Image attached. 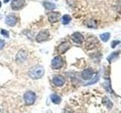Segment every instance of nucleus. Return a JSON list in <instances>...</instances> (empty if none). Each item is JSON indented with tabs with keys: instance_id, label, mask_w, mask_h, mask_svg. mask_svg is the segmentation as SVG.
Here are the masks:
<instances>
[{
	"instance_id": "obj_1",
	"label": "nucleus",
	"mask_w": 121,
	"mask_h": 113,
	"mask_svg": "<svg viewBox=\"0 0 121 113\" xmlns=\"http://www.w3.org/2000/svg\"><path fill=\"white\" fill-rule=\"evenodd\" d=\"M44 68L41 66H36L29 71V76L33 79H39L44 75Z\"/></svg>"
},
{
	"instance_id": "obj_2",
	"label": "nucleus",
	"mask_w": 121,
	"mask_h": 113,
	"mask_svg": "<svg viewBox=\"0 0 121 113\" xmlns=\"http://www.w3.org/2000/svg\"><path fill=\"white\" fill-rule=\"evenodd\" d=\"M24 102L26 105H32L35 103L36 99V94L34 93V92L31 91V90H28L24 93Z\"/></svg>"
},
{
	"instance_id": "obj_3",
	"label": "nucleus",
	"mask_w": 121,
	"mask_h": 113,
	"mask_svg": "<svg viewBox=\"0 0 121 113\" xmlns=\"http://www.w3.org/2000/svg\"><path fill=\"white\" fill-rule=\"evenodd\" d=\"M49 36H50V33L48 29H43L37 34L36 40L37 42H43L44 41H46Z\"/></svg>"
},
{
	"instance_id": "obj_4",
	"label": "nucleus",
	"mask_w": 121,
	"mask_h": 113,
	"mask_svg": "<svg viewBox=\"0 0 121 113\" xmlns=\"http://www.w3.org/2000/svg\"><path fill=\"white\" fill-rule=\"evenodd\" d=\"M64 66V60L62 56H57L54 57L52 60V67L55 69H60Z\"/></svg>"
},
{
	"instance_id": "obj_5",
	"label": "nucleus",
	"mask_w": 121,
	"mask_h": 113,
	"mask_svg": "<svg viewBox=\"0 0 121 113\" xmlns=\"http://www.w3.org/2000/svg\"><path fill=\"white\" fill-rule=\"evenodd\" d=\"M25 5V0H12L11 3V8L14 11L21 9Z\"/></svg>"
},
{
	"instance_id": "obj_6",
	"label": "nucleus",
	"mask_w": 121,
	"mask_h": 113,
	"mask_svg": "<svg viewBox=\"0 0 121 113\" xmlns=\"http://www.w3.org/2000/svg\"><path fill=\"white\" fill-rule=\"evenodd\" d=\"M71 39H72V41H73L74 43L79 44H82L83 41H84V37H83V36L82 35V34L79 32H73V34H72Z\"/></svg>"
},
{
	"instance_id": "obj_7",
	"label": "nucleus",
	"mask_w": 121,
	"mask_h": 113,
	"mask_svg": "<svg viewBox=\"0 0 121 113\" xmlns=\"http://www.w3.org/2000/svg\"><path fill=\"white\" fill-rule=\"evenodd\" d=\"M60 17V14L59 12H57V11H52L50 12L48 14V21L51 23V24H55V23L58 22Z\"/></svg>"
},
{
	"instance_id": "obj_8",
	"label": "nucleus",
	"mask_w": 121,
	"mask_h": 113,
	"mask_svg": "<svg viewBox=\"0 0 121 113\" xmlns=\"http://www.w3.org/2000/svg\"><path fill=\"white\" fill-rule=\"evenodd\" d=\"M17 22V17L14 14L8 15L5 18V24L9 26H14Z\"/></svg>"
},
{
	"instance_id": "obj_9",
	"label": "nucleus",
	"mask_w": 121,
	"mask_h": 113,
	"mask_svg": "<svg viewBox=\"0 0 121 113\" xmlns=\"http://www.w3.org/2000/svg\"><path fill=\"white\" fill-rule=\"evenodd\" d=\"M70 47L71 45L69 42H67V41H63V42H61L58 45V51L59 54H64V53H65L67 51L69 50Z\"/></svg>"
},
{
	"instance_id": "obj_10",
	"label": "nucleus",
	"mask_w": 121,
	"mask_h": 113,
	"mask_svg": "<svg viewBox=\"0 0 121 113\" xmlns=\"http://www.w3.org/2000/svg\"><path fill=\"white\" fill-rule=\"evenodd\" d=\"M52 81L54 83V85L60 87L64 85V83H65V78H64L62 75H55V76L53 78Z\"/></svg>"
},
{
	"instance_id": "obj_11",
	"label": "nucleus",
	"mask_w": 121,
	"mask_h": 113,
	"mask_svg": "<svg viewBox=\"0 0 121 113\" xmlns=\"http://www.w3.org/2000/svg\"><path fill=\"white\" fill-rule=\"evenodd\" d=\"M94 75V72L90 69H86L82 73V78L84 80H90Z\"/></svg>"
},
{
	"instance_id": "obj_12",
	"label": "nucleus",
	"mask_w": 121,
	"mask_h": 113,
	"mask_svg": "<svg viewBox=\"0 0 121 113\" xmlns=\"http://www.w3.org/2000/svg\"><path fill=\"white\" fill-rule=\"evenodd\" d=\"M43 5L45 7V8L47 9V10H54L56 8V6L54 3L48 2V1H45L43 2Z\"/></svg>"
},
{
	"instance_id": "obj_13",
	"label": "nucleus",
	"mask_w": 121,
	"mask_h": 113,
	"mask_svg": "<svg viewBox=\"0 0 121 113\" xmlns=\"http://www.w3.org/2000/svg\"><path fill=\"white\" fill-rule=\"evenodd\" d=\"M61 20H62V24L67 25L71 21V17L69 14H64L61 18Z\"/></svg>"
},
{
	"instance_id": "obj_14",
	"label": "nucleus",
	"mask_w": 121,
	"mask_h": 113,
	"mask_svg": "<svg viewBox=\"0 0 121 113\" xmlns=\"http://www.w3.org/2000/svg\"><path fill=\"white\" fill-rule=\"evenodd\" d=\"M95 42H97V41H95V39H93V38L87 41V42H86L87 49H92L95 47Z\"/></svg>"
},
{
	"instance_id": "obj_15",
	"label": "nucleus",
	"mask_w": 121,
	"mask_h": 113,
	"mask_svg": "<svg viewBox=\"0 0 121 113\" xmlns=\"http://www.w3.org/2000/svg\"><path fill=\"white\" fill-rule=\"evenodd\" d=\"M51 100L52 101V103H55V104H59L60 103V101H61L60 97L58 95H56V94H52Z\"/></svg>"
},
{
	"instance_id": "obj_16",
	"label": "nucleus",
	"mask_w": 121,
	"mask_h": 113,
	"mask_svg": "<svg viewBox=\"0 0 121 113\" xmlns=\"http://www.w3.org/2000/svg\"><path fill=\"white\" fill-rule=\"evenodd\" d=\"M110 37H111V34H110V32H104V33H102L100 35L101 39L102 40V41H104V42L108 41L110 39Z\"/></svg>"
},
{
	"instance_id": "obj_17",
	"label": "nucleus",
	"mask_w": 121,
	"mask_h": 113,
	"mask_svg": "<svg viewBox=\"0 0 121 113\" xmlns=\"http://www.w3.org/2000/svg\"><path fill=\"white\" fill-rule=\"evenodd\" d=\"M86 26L89 28H97V24H96V22L95 20H88L86 22Z\"/></svg>"
},
{
	"instance_id": "obj_18",
	"label": "nucleus",
	"mask_w": 121,
	"mask_h": 113,
	"mask_svg": "<svg viewBox=\"0 0 121 113\" xmlns=\"http://www.w3.org/2000/svg\"><path fill=\"white\" fill-rule=\"evenodd\" d=\"M1 34L3 36H5V37H6V38H9V32L7 31V30H5V29H1Z\"/></svg>"
},
{
	"instance_id": "obj_19",
	"label": "nucleus",
	"mask_w": 121,
	"mask_h": 113,
	"mask_svg": "<svg viewBox=\"0 0 121 113\" xmlns=\"http://www.w3.org/2000/svg\"><path fill=\"white\" fill-rule=\"evenodd\" d=\"M120 43V41H113L112 42H111V48H116V46L117 44H119Z\"/></svg>"
},
{
	"instance_id": "obj_20",
	"label": "nucleus",
	"mask_w": 121,
	"mask_h": 113,
	"mask_svg": "<svg viewBox=\"0 0 121 113\" xmlns=\"http://www.w3.org/2000/svg\"><path fill=\"white\" fill-rule=\"evenodd\" d=\"M95 79H92V81H91L90 82H88L87 83V85H92V84H94V83H96L98 81V76H96L95 78H94Z\"/></svg>"
},
{
	"instance_id": "obj_21",
	"label": "nucleus",
	"mask_w": 121,
	"mask_h": 113,
	"mask_svg": "<svg viewBox=\"0 0 121 113\" xmlns=\"http://www.w3.org/2000/svg\"><path fill=\"white\" fill-rule=\"evenodd\" d=\"M4 46H5V41L0 39V50L4 48Z\"/></svg>"
},
{
	"instance_id": "obj_22",
	"label": "nucleus",
	"mask_w": 121,
	"mask_h": 113,
	"mask_svg": "<svg viewBox=\"0 0 121 113\" xmlns=\"http://www.w3.org/2000/svg\"><path fill=\"white\" fill-rule=\"evenodd\" d=\"M10 1V0H4V2H5V3H7L8 2H9Z\"/></svg>"
},
{
	"instance_id": "obj_23",
	"label": "nucleus",
	"mask_w": 121,
	"mask_h": 113,
	"mask_svg": "<svg viewBox=\"0 0 121 113\" xmlns=\"http://www.w3.org/2000/svg\"><path fill=\"white\" fill-rule=\"evenodd\" d=\"M46 113H52V111H50V110H48V112H47Z\"/></svg>"
},
{
	"instance_id": "obj_24",
	"label": "nucleus",
	"mask_w": 121,
	"mask_h": 113,
	"mask_svg": "<svg viewBox=\"0 0 121 113\" xmlns=\"http://www.w3.org/2000/svg\"><path fill=\"white\" fill-rule=\"evenodd\" d=\"M64 113H70V112H67V111H65V112H64Z\"/></svg>"
},
{
	"instance_id": "obj_25",
	"label": "nucleus",
	"mask_w": 121,
	"mask_h": 113,
	"mask_svg": "<svg viewBox=\"0 0 121 113\" xmlns=\"http://www.w3.org/2000/svg\"><path fill=\"white\" fill-rule=\"evenodd\" d=\"M2 7V2H1V1H0V8Z\"/></svg>"
}]
</instances>
